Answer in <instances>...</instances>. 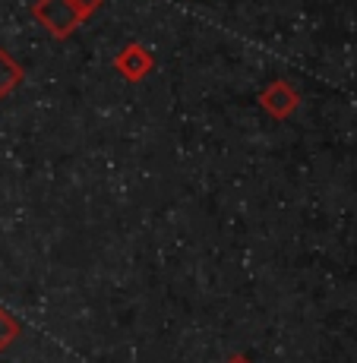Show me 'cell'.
<instances>
[{"label": "cell", "instance_id": "7", "mask_svg": "<svg viewBox=\"0 0 357 363\" xmlns=\"http://www.w3.org/2000/svg\"><path fill=\"white\" fill-rule=\"evenodd\" d=\"M228 363H250V360H247V357H231Z\"/></svg>", "mask_w": 357, "mask_h": 363}, {"label": "cell", "instance_id": "2", "mask_svg": "<svg viewBox=\"0 0 357 363\" xmlns=\"http://www.w3.org/2000/svg\"><path fill=\"white\" fill-rule=\"evenodd\" d=\"M260 101H263V108L269 111L272 117H275V121H285V117H291L294 111H297L300 95L294 92L291 82L275 79V82H269V89L260 95Z\"/></svg>", "mask_w": 357, "mask_h": 363}, {"label": "cell", "instance_id": "6", "mask_svg": "<svg viewBox=\"0 0 357 363\" xmlns=\"http://www.w3.org/2000/svg\"><path fill=\"white\" fill-rule=\"evenodd\" d=\"M76 4V10H79V16H82V23H86L92 13H98V6H101V0H73Z\"/></svg>", "mask_w": 357, "mask_h": 363}, {"label": "cell", "instance_id": "1", "mask_svg": "<svg viewBox=\"0 0 357 363\" xmlns=\"http://www.w3.org/2000/svg\"><path fill=\"white\" fill-rule=\"evenodd\" d=\"M32 13L54 38H70L82 26V16L73 0H35Z\"/></svg>", "mask_w": 357, "mask_h": 363}, {"label": "cell", "instance_id": "3", "mask_svg": "<svg viewBox=\"0 0 357 363\" xmlns=\"http://www.w3.org/2000/svg\"><path fill=\"white\" fill-rule=\"evenodd\" d=\"M152 54H149V48H143L139 41H133V45H127L121 54L114 57V67H117V73L123 76V79H130V82H136V79H143L145 73L152 69Z\"/></svg>", "mask_w": 357, "mask_h": 363}, {"label": "cell", "instance_id": "5", "mask_svg": "<svg viewBox=\"0 0 357 363\" xmlns=\"http://www.w3.org/2000/svg\"><path fill=\"white\" fill-rule=\"evenodd\" d=\"M16 338H19V323L6 310H0V351H4V347H10Z\"/></svg>", "mask_w": 357, "mask_h": 363}, {"label": "cell", "instance_id": "4", "mask_svg": "<svg viewBox=\"0 0 357 363\" xmlns=\"http://www.w3.org/2000/svg\"><path fill=\"white\" fill-rule=\"evenodd\" d=\"M19 82H23V67H19L6 51H0V99L10 95Z\"/></svg>", "mask_w": 357, "mask_h": 363}]
</instances>
